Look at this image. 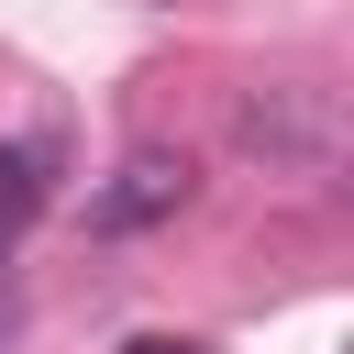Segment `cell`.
Segmentation results:
<instances>
[{
    "label": "cell",
    "mask_w": 354,
    "mask_h": 354,
    "mask_svg": "<svg viewBox=\"0 0 354 354\" xmlns=\"http://www.w3.org/2000/svg\"><path fill=\"white\" fill-rule=\"evenodd\" d=\"M177 199H188V155L144 144V155H122V177L88 199V221H100V232H144V221H166Z\"/></svg>",
    "instance_id": "6da1fadb"
},
{
    "label": "cell",
    "mask_w": 354,
    "mask_h": 354,
    "mask_svg": "<svg viewBox=\"0 0 354 354\" xmlns=\"http://www.w3.org/2000/svg\"><path fill=\"white\" fill-rule=\"evenodd\" d=\"M122 354H199V343H188V332H133Z\"/></svg>",
    "instance_id": "7a4b0ae2"
}]
</instances>
